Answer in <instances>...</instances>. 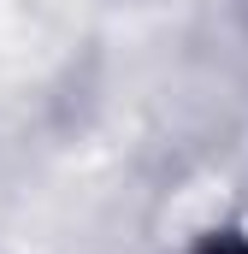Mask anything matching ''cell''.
Returning <instances> with one entry per match:
<instances>
[{
    "instance_id": "1",
    "label": "cell",
    "mask_w": 248,
    "mask_h": 254,
    "mask_svg": "<svg viewBox=\"0 0 248 254\" xmlns=\"http://www.w3.org/2000/svg\"><path fill=\"white\" fill-rule=\"evenodd\" d=\"M219 254H248V249H219Z\"/></svg>"
}]
</instances>
